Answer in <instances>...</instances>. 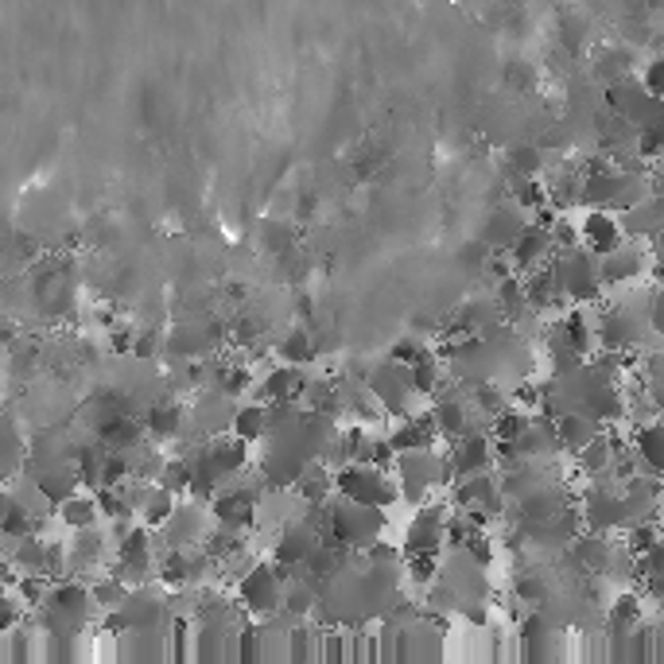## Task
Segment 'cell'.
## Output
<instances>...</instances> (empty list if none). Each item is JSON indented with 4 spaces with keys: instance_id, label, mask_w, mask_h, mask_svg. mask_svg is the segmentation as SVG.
Listing matches in <instances>:
<instances>
[{
    "instance_id": "ac0fdd59",
    "label": "cell",
    "mask_w": 664,
    "mask_h": 664,
    "mask_svg": "<svg viewBox=\"0 0 664 664\" xmlns=\"http://www.w3.org/2000/svg\"><path fill=\"white\" fill-rule=\"evenodd\" d=\"M404 381H408V388L416 396H435L443 381H447V365L432 354V357H424V362L408 365V370H404Z\"/></svg>"
},
{
    "instance_id": "7a4b0ae2",
    "label": "cell",
    "mask_w": 664,
    "mask_h": 664,
    "mask_svg": "<svg viewBox=\"0 0 664 664\" xmlns=\"http://www.w3.org/2000/svg\"><path fill=\"white\" fill-rule=\"evenodd\" d=\"M548 272H552L556 288L568 295L571 303H599L602 295V280H599V261L594 253H587L583 246H571V249H556L548 257Z\"/></svg>"
},
{
    "instance_id": "277c9868",
    "label": "cell",
    "mask_w": 664,
    "mask_h": 664,
    "mask_svg": "<svg viewBox=\"0 0 664 664\" xmlns=\"http://www.w3.org/2000/svg\"><path fill=\"white\" fill-rule=\"evenodd\" d=\"M334 494L373 509H388L401 501L393 475L381 467H370V463H342V467H334Z\"/></svg>"
},
{
    "instance_id": "3957f363",
    "label": "cell",
    "mask_w": 664,
    "mask_h": 664,
    "mask_svg": "<svg viewBox=\"0 0 664 664\" xmlns=\"http://www.w3.org/2000/svg\"><path fill=\"white\" fill-rule=\"evenodd\" d=\"M385 509H373V506H357V501H346L339 494H331V521H326L323 537H334L339 544L346 548H370L373 540L385 537Z\"/></svg>"
},
{
    "instance_id": "44dd1931",
    "label": "cell",
    "mask_w": 664,
    "mask_h": 664,
    "mask_svg": "<svg viewBox=\"0 0 664 664\" xmlns=\"http://www.w3.org/2000/svg\"><path fill=\"white\" fill-rule=\"evenodd\" d=\"M455 261H459V269L467 272V277H483L486 261H490V249H486L478 238H470V241H463V246H459Z\"/></svg>"
},
{
    "instance_id": "52a82bcc",
    "label": "cell",
    "mask_w": 664,
    "mask_h": 664,
    "mask_svg": "<svg viewBox=\"0 0 664 664\" xmlns=\"http://www.w3.org/2000/svg\"><path fill=\"white\" fill-rule=\"evenodd\" d=\"M362 381H365V388L377 396V404L385 408V416H393V419L412 416V401H419V396L412 393L408 381H404V365H393L385 357V362L370 365Z\"/></svg>"
},
{
    "instance_id": "4fadbf2b",
    "label": "cell",
    "mask_w": 664,
    "mask_h": 664,
    "mask_svg": "<svg viewBox=\"0 0 664 664\" xmlns=\"http://www.w3.org/2000/svg\"><path fill=\"white\" fill-rule=\"evenodd\" d=\"M618 226H622V238L630 241H656L661 238V195H649L618 210Z\"/></svg>"
},
{
    "instance_id": "d6986e66",
    "label": "cell",
    "mask_w": 664,
    "mask_h": 664,
    "mask_svg": "<svg viewBox=\"0 0 664 664\" xmlns=\"http://www.w3.org/2000/svg\"><path fill=\"white\" fill-rule=\"evenodd\" d=\"M435 354V342L432 339H424V334H416V331H408L404 339H396L393 346H388V362L393 365H416V362H424V357H432Z\"/></svg>"
},
{
    "instance_id": "e0dca14e",
    "label": "cell",
    "mask_w": 664,
    "mask_h": 664,
    "mask_svg": "<svg viewBox=\"0 0 664 664\" xmlns=\"http://www.w3.org/2000/svg\"><path fill=\"white\" fill-rule=\"evenodd\" d=\"M548 167V156L540 144H521V148L509 152V167L501 175L509 179V187H513L517 179H540V172Z\"/></svg>"
},
{
    "instance_id": "8fae6325",
    "label": "cell",
    "mask_w": 664,
    "mask_h": 664,
    "mask_svg": "<svg viewBox=\"0 0 664 664\" xmlns=\"http://www.w3.org/2000/svg\"><path fill=\"white\" fill-rule=\"evenodd\" d=\"M602 427H606V424H599L594 416H587L583 408H568V412H560V416H552L556 447H560V455H568V459L575 452H583L587 443H591Z\"/></svg>"
},
{
    "instance_id": "ffe728a7",
    "label": "cell",
    "mask_w": 664,
    "mask_h": 664,
    "mask_svg": "<svg viewBox=\"0 0 664 664\" xmlns=\"http://www.w3.org/2000/svg\"><path fill=\"white\" fill-rule=\"evenodd\" d=\"M175 501H179V498H175L172 490H164V486H156V483H152L148 498H144V506H141V513H136V517H141V525H148V529L156 532L159 525H164L167 517H172Z\"/></svg>"
},
{
    "instance_id": "6da1fadb",
    "label": "cell",
    "mask_w": 664,
    "mask_h": 664,
    "mask_svg": "<svg viewBox=\"0 0 664 664\" xmlns=\"http://www.w3.org/2000/svg\"><path fill=\"white\" fill-rule=\"evenodd\" d=\"M393 483H396V494L401 501L408 506H424L432 501L439 490H447L452 483V467H447V447H427V452H401L393 459Z\"/></svg>"
},
{
    "instance_id": "9c48e42d",
    "label": "cell",
    "mask_w": 664,
    "mask_h": 664,
    "mask_svg": "<svg viewBox=\"0 0 664 664\" xmlns=\"http://www.w3.org/2000/svg\"><path fill=\"white\" fill-rule=\"evenodd\" d=\"M529 226V214L513 203H498L490 214H486L483 230H478V241H483L490 253H509V246L517 241V234Z\"/></svg>"
},
{
    "instance_id": "5bb4252c",
    "label": "cell",
    "mask_w": 664,
    "mask_h": 664,
    "mask_svg": "<svg viewBox=\"0 0 664 664\" xmlns=\"http://www.w3.org/2000/svg\"><path fill=\"white\" fill-rule=\"evenodd\" d=\"M272 354H277L280 362L303 365V370H308L311 362H319L315 331H311V326H288V331L277 339V346H272Z\"/></svg>"
},
{
    "instance_id": "2e32d148",
    "label": "cell",
    "mask_w": 664,
    "mask_h": 664,
    "mask_svg": "<svg viewBox=\"0 0 664 664\" xmlns=\"http://www.w3.org/2000/svg\"><path fill=\"white\" fill-rule=\"evenodd\" d=\"M230 427H234V435H238V439L249 443V447H253V443H261L264 432H269V404H261V401L238 404Z\"/></svg>"
},
{
    "instance_id": "5b68a950",
    "label": "cell",
    "mask_w": 664,
    "mask_h": 664,
    "mask_svg": "<svg viewBox=\"0 0 664 664\" xmlns=\"http://www.w3.org/2000/svg\"><path fill=\"white\" fill-rule=\"evenodd\" d=\"M599 261V280H602V292H618V288H633L645 269L656 264V241H618L610 253L594 257Z\"/></svg>"
},
{
    "instance_id": "9a60e30c",
    "label": "cell",
    "mask_w": 664,
    "mask_h": 664,
    "mask_svg": "<svg viewBox=\"0 0 664 664\" xmlns=\"http://www.w3.org/2000/svg\"><path fill=\"white\" fill-rule=\"evenodd\" d=\"M55 521L63 525V529H90V525L102 521V509H97V498L94 494H82L74 490L71 498H63L55 506Z\"/></svg>"
},
{
    "instance_id": "8992f818",
    "label": "cell",
    "mask_w": 664,
    "mask_h": 664,
    "mask_svg": "<svg viewBox=\"0 0 664 664\" xmlns=\"http://www.w3.org/2000/svg\"><path fill=\"white\" fill-rule=\"evenodd\" d=\"M238 606L246 610L249 618H269L280 610V599H284V575L277 571L272 560H257L253 568H246L238 579Z\"/></svg>"
},
{
    "instance_id": "7402d4cb",
    "label": "cell",
    "mask_w": 664,
    "mask_h": 664,
    "mask_svg": "<svg viewBox=\"0 0 664 664\" xmlns=\"http://www.w3.org/2000/svg\"><path fill=\"white\" fill-rule=\"evenodd\" d=\"M261 238H264V249H269V253H288V249H292V241H295V234H292V226H288V221H269Z\"/></svg>"
},
{
    "instance_id": "30bf717a",
    "label": "cell",
    "mask_w": 664,
    "mask_h": 664,
    "mask_svg": "<svg viewBox=\"0 0 664 664\" xmlns=\"http://www.w3.org/2000/svg\"><path fill=\"white\" fill-rule=\"evenodd\" d=\"M575 226H579V246H583L587 253H594V257L610 253L618 241H625L614 210H594V206H587V214L575 221Z\"/></svg>"
},
{
    "instance_id": "7c38bea8",
    "label": "cell",
    "mask_w": 664,
    "mask_h": 664,
    "mask_svg": "<svg viewBox=\"0 0 664 664\" xmlns=\"http://www.w3.org/2000/svg\"><path fill=\"white\" fill-rule=\"evenodd\" d=\"M303 385H308V370L280 362L277 370L264 373V381H257V388L249 396L261 404H284V401H300Z\"/></svg>"
},
{
    "instance_id": "ba28073f",
    "label": "cell",
    "mask_w": 664,
    "mask_h": 664,
    "mask_svg": "<svg viewBox=\"0 0 664 664\" xmlns=\"http://www.w3.org/2000/svg\"><path fill=\"white\" fill-rule=\"evenodd\" d=\"M447 501H424L416 509V517L408 521L404 529V544H401V556H412V552H443V521H447Z\"/></svg>"
}]
</instances>
